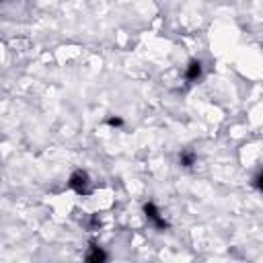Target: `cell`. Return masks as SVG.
Instances as JSON below:
<instances>
[{
	"mask_svg": "<svg viewBox=\"0 0 263 263\" xmlns=\"http://www.w3.org/2000/svg\"><path fill=\"white\" fill-rule=\"evenodd\" d=\"M68 187L72 191H76L78 195H86L91 191V179H89V175L84 171H74L70 181H68Z\"/></svg>",
	"mask_w": 263,
	"mask_h": 263,
	"instance_id": "1",
	"label": "cell"
},
{
	"mask_svg": "<svg viewBox=\"0 0 263 263\" xmlns=\"http://www.w3.org/2000/svg\"><path fill=\"white\" fill-rule=\"evenodd\" d=\"M144 214H146V218H148L159 230H167V228H169V222L161 216V212H159V208H157L155 204H146V206H144Z\"/></svg>",
	"mask_w": 263,
	"mask_h": 263,
	"instance_id": "2",
	"label": "cell"
},
{
	"mask_svg": "<svg viewBox=\"0 0 263 263\" xmlns=\"http://www.w3.org/2000/svg\"><path fill=\"white\" fill-rule=\"evenodd\" d=\"M86 263H107V251L101 249L99 245H91L86 253Z\"/></svg>",
	"mask_w": 263,
	"mask_h": 263,
	"instance_id": "3",
	"label": "cell"
},
{
	"mask_svg": "<svg viewBox=\"0 0 263 263\" xmlns=\"http://www.w3.org/2000/svg\"><path fill=\"white\" fill-rule=\"evenodd\" d=\"M185 78L189 82H198L202 78V62L200 60H191L187 64V70H185Z\"/></svg>",
	"mask_w": 263,
	"mask_h": 263,
	"instance_id": "4",
	"label": "cell"
},
{
	"mask_svg": "<svg viewBox=\"0 0 263 263\" xmlns=\"http://www.w3.org/2000/svg\"><path fill=\"white\" fill-rule=\"evenodd\" d=\"M195 161H198V157H195V152L189 150V148L179 155V165H181V167H187V169H189V167L195 165Z\"/></svg>",
	"mask_w": 263,
	"mask_h": 263,
	"instance_id": "5",
	"label": "cell"
},
{
	"mask_svg": "<svg viewBox=\"0 0 263 263\" xmlns=\"http://www.w3.org/2000/svg\"><path fill=\"white\" fill-rule=\"evenodd\" d=\"M107 125H111V127H121V125H123V119H121V117H109V119H107Z\"/></svg>",
	"mask_w": 263,
	"mask_h": 263,
	"instance_id": "6",
	"label": "cell"
},
{
	"mask_svg": "<svg viewBox=\"0 0 263 263\" xmlns=\"http://www.w3.org/2000/svg\"><path fill=\"white\" fill-rule=\"evenodd\" d=\"M255 185H257V189H259V191H263V173H261V175H257Z\"/></svg>",
	"mask_w": 263,
	"mask_h": 263,
	"instance_id": "7",
	"label": "cell"
}]
</instances>
